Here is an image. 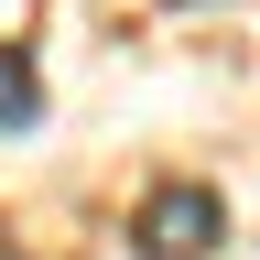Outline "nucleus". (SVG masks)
<instances>
[{
    "mask_svg": "<svg viewBox=\"0 0 260 260\" xmlns=\"http://www.w3.org/2000/svg\"><path fill=\"white\" fill-rule=\"evenodd\" d=\"M217 228H228V206H217L206 184H162L152 206H141V228H130V249H141V260H206Z\"/></svg>",
    "mask_w": 260,
    "mask_h": 260,
    "instance_id": "obj_1",
    "label": "nucleus"
},
{
    "mask_svg": "<svg viewBox=\"0 0 260 260\" xmlns=\"http://www.w3.org/2000/svg\"><path fill=\"white\" fill-rule=\"evenodd\" d=\"M32 119H44V87H32V65L0 44V130H32Z\"/></svg>",
    "mask_w": 260,
    "mask_h": 260,
    "instance_id": "obj_2",
    "label": "nucleus"
}]
</instances>
